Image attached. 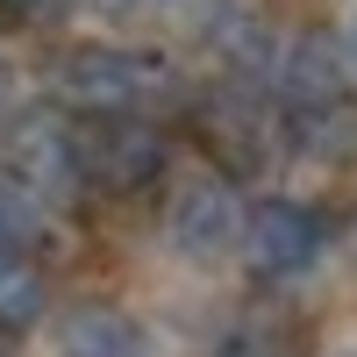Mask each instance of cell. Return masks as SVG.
Here are the masks:
<instances>
[{"label": "cell", "instance_id": "obj_12", "mask_svg": "<svg viewBox=\"0 0 357 357\" xmlns=\"http://www.w3.org/2000/svg\"><path fill=\"white\" fill-rule=\"evenodd\" d=\"M8 107H15V65L0 57V122H8Z\"/></svg>", "mask_w": 357, "mask_h": 357}, {"label": "cell", "instance_id": "obj_9", "mask_svg": "<svg viewBox=\"0 0 357 357\" xmlns=\"http://www.w3.org/2000/svg\"><path fill=\"white\" fill-rule=\"evenodd\" d=\"M207 357H293V336L272 329L264 314H243V321H236V329H229L215 350H207Z\"/></svg>", "mask_w": 357, "mask_h": 357}, {"label": "cell", "instance_id": "obj_2", "mask_svg": "<svg viewBox=\"0 0 357 357\" xmlns=\"http://www.w3.org/2000/svg\"><path fill=\"white\" fill-rule=\"evenodd\" d=\"M72 158H79V186L129 200L165 178V129L143 114H93V129L72 136Z\"/></svg>", "mask_w": 357, "mask_h": 357}, {"label": "cell", "instance_id": "obj_4", "mask_svg": "<svg viewBox=\"0 0 357 357\" xmlns=\"http://www.w3.org/2000/svg\"><path fill=\"white\" fill-rule=\"evenodd\" d=\"M165 236H172V250L186 264H215L236 236H243V200H236V186L229 178H193V186L172 200Z\"/></svg>", "mask_w": 357, "mask_h": 357}, {"label": "cell", "instance_id": "obj_11", "mask_svg": "<svg viewBox=\"0 0 357 357\" xmlns=\"http://www.w3.org/2000/svg\"><path fill=\"white\" fill-rule=\"evenodd\" d=\"M57 8H65V0H0V22H43Z\"/></svg>", "mask_w": 357, "mask_h": 357}, {"label": "cell", "instance_id": "obj_3", "mask_svg": "<svg viewBox=\"0 0 357 357\" xmlns=\"http://www.w3.org/2000/svg\"><path fill=\"white\" fill-rule=\"evenodd\" d=\"M243 264H250V279L264 286H293V279H307L321 250H329V222H321V207L307 200H257L250 215H243Z\"/></svg>", "mask_w": 357, "mask_h": 357}, {"label": "cell", "instance_id": "obj_10", "mask_svg": "<svg viewBox=\"0 0 357 357\" xmlns=\"http://www.w3.org/2000/svg\"><path fill=\"white\" fill-rule=\"evenodd\" d=\"M93 15H107V22H143V15H158V8H172V0H86Z\"/></svg>", "mask_w": 357, "mask_h": 357}, {"label": "cell", "instance_id": "obj_5", "mask_svg": "<svg viewBox=\"0 0 357 357\" xmlns=\"http://www.w3.org/2000/svg\"><path fill=\"white\" fill-rule=\"evenodd\" d=\"M8 178L36 200H57V193H79V158H72V129L65 122H29L15 136V158H8Z\"/></svg>", "mask_w": 357, "mask_h": 357}, {"label": "cell", "instance_id": "obj_7", "mask_svg": "<svg viewBox=\"0 0 357 357\" xmlns=\"http://www.w3.org/2000/svg\"><path fill=\"white\" fill-rule=\"evenodd\" d=\"M36 314H43V272L29 257H0V336L36 329Z\"/></svg>", "mask_w": 357, "mask_h": 357}, {"label": "cell", "instance_id": "obj_14", "mask_svg": "<svg viewBox=\"0 0 357 357\" xmlns=\"http://www.w3.org/2000/svg\"><path fill=\"white\" fill-rule=\"evenodd\" d=\"M350 357H357V350H350Z\"/></svg>", "mask_w": 357, "mask_h": 357}, {"label": "cell", "instance_id": "obj_13", "mask_svg": "<svg viewBox=\"0 0 357 357\" xmlns=\"http://www.w3.org/2000/svg\"><path fill=\"white\" fill-rule=\"evenodd\" d=\"M343 57L357 65V15H350V29H343Z\"/></svg>", "mask_w": 357, "mask_h": 357}, {"label": "cell", "instance_id": "obj_6", "mask_svg": "<svg viewBox=\"0 0 357 357\" xmlns=\"http://www.w3.org/2000/svg\"><path fill=\"white\" fill-rule=\"evenodd\" d=\"M57 357H151V343H143V329L122 314V307H72L65 321H57Z\"/></svg>", "mask_w": 357, "mask_h": 357}, {"label": "cell", "instance_id": "obj_8", "mask_svg": "<svg viewBox=\"0 0 357 357\" xmlns=\"http://www.w3.org/2000/svg\"><path fill=\"white\" fill-rule=\"evenodd\" d=\"M43 243V207L36 193H22L15 178H0V257H29Z\"/></svg>", "mask_w": 357, "mask_h": 357}, {"label": "cell", "instance_id": "obj_1", "mask_svg": "<svg viewBox=\"0 0 357 357\" xmlns=\"http://www.w3.org/2000/svg\"><path fill=\"white\" fill-rule=\"evenodd\" d=\"M57 93L79 114H143L151 100L172 93V65L158 50H129V43H79L57 57Z\"/></svg>", "mask_w": 357, "mask_h": 357}]
</instances>
